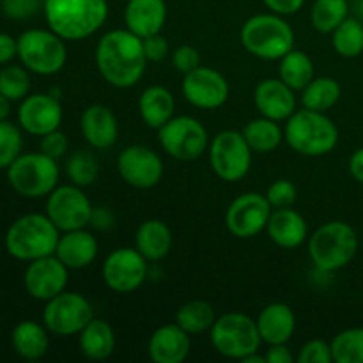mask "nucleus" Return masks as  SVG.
Wrapping results in <instances>:
<instances>
[{
	"label": "nucleus",
	"instance_id": "obj_3",
	"mask_svg": "<svg viewBox=\"0 0 363 363\" xmlns=\"http://www.w3.org/2000/svg\"><path fill=\"white\" fill-rule=\"evenodd\" d=\"M284 137L294 152L308 158L326 156L339 144V128L326 112L300 108L286 121Z\"/></svg>",
	"mask_w": 363,
	"mask_h": 363
},
{
	"label": "nucleus",
	"instance_id": "obj_6",
	"mask_svg": "<svg viewBox=\"0 0 363 363\" xmlns=\"http://www.w3.org/2000/svg\"><path fill=\"white\" fill-rule=\"evenodd\" d=\"M358 245V234L350 223L332 220L323 223L311 234L308 257L319 272H339L357 257Z\"/></svg>",
	"mask_w": 363,
	"mask_h": 363
},
{
	"label": "nucleus",
	"instance_id": "obj_11",
	"mask_svg": "<svg viewBox=\"0 0 363 363\" xmlns=\"http://www.w3.org/2000/svg\"><path fill=\"white\" fill-rule=\"evenodd\" d=\"M163 151L177 162H195L209 149V135L204 124L191 116H174L158 130Z\"/></svg>",
	"mask_w": 363,
	"mask_h": 363
},
{
	"label": "nucleus",
	"instance_id": "obj_40",
	"mask_svg": "<svg viewBox=\"0 0 363 363\" xmlns=\"http://www.w3.org/2000/svg\"><path fill=\"white\" fill-rule=\"evenodd\" d=\"M23 137L20 128L13 123L0 121V170L6 169L21 155Z\"/></svg>",
	"mask_w": 363,
	"mask_h": 363
},
{
	"label": "nucleus",
	"instance_id": "obj_23",
	"mask_svg": "<svg viewBox=\"0 0 363 363\" xmlns=\"http://www.w3.org/2000/svg\"><path fill=\"white\" fill-rule=\"evenodd\" d=\"M266 233L277 247L286 250L301 247L308 240L307 220L301 213L293 209V206L273 209L266 225Z\"/></svg>",
	"mask_w": 363,
	"mask_h": 363
},
{
	"label": "nucleus",
	"instance_id": "obj_53",
	"mask_svg": "<svg viewBox=\"0 0 363 363\" xmlns=\"http://www.w3.org/2000/svg\"><path fill=\"white\" fill-rule=\"evenodd\" d=\"M241 362H243V363H266V357H264V354H259V351H257V353L248 354V357L243 358Z\"/></svg>",
	"mask_w": 363,
	"mask_h": 363
},
{
	"label": "nucleus",
	"instance_id": "obj_48",
	"mask_svg": "<svg viewBox=\"0 0 363 363\" xmlns=\"http://www.w3.org/2000/svg\"><path fill=\"white\" fill-rule=\"evenodd\" d=\"M264 357H266V363H293L294 362V354L291 353L287 344H273V346H268Z\"/></svg>",
	"mask_w": 363,
	"mask_h": 363
},
{
	"label": "nucleus",
	"instance_id": "obj_24",
	"mask_svg": "<svg viewBox=\"0 0 363 363\" xmlns=\"http://www.w3.org/2000/svg\"><path fill=\"white\" fill-rule=\"evenodd\" d=\"M98 250V240L85 227V229L60 233L55 255L62 261V264L67 269H84L89 268L96 261Z\"/></svg>",
	"mask_w": 363,
	"mask_h": 363
},
{
	"label": "nucleus",
	"instance_id": "obj_10",
	"mask_svg": "<svg viewBox=\"0 0 363 363\" xmlns=\"http://www.w3.org/2000/svg\"><path fill=\"white\" fill-rule=\"evenodd\" d=\"M208 152L213 172L225 183H238L250 172L254 151L248 145L243 131H220L209 142Z\"/></svg>",
	"mask_w": 363,
	"mask_h": 363
},
{
	"label": "nucleus",
	"instance_id": "obj_18",
	"mask_svg": "<svg viewBox=\"0 0 363 363\" xmlns=\"http://www.w3.org/2000/svg\"><path fill=\"white\" fill-rule=\"evenodd\" d=\"M69 272L55 254L28 262L23 275V286L28 296L39 301H48L66 291Z\"/></svg>",
	"mask_w": 363,
	"mask_h": 363
},
{
	"label": "nucleus",
	"instance_id": "obj_47",
	"mask_svg": "<svg viewBox=\"0 0 363 363\" xmlns=\"http://www.w3.org/2000/svg\"><path fill=\"white\" fill-rule=\"evenodd\" d=\"M262 2L272 13L280 14V16L296 14L305 6V0H262Z\"/></svg>",
	"mask_w": 363,
	"mask_h": 363
},
{
	"label": "nucleus",
	"instance_id": "obj_46",
	"mask_svg": "<svg viewBox=\"0 0 363 363\" xmlns=\"http://www.w3.org/2000/svg\"><path fill=\"white\" fill-rule=\"evenodd\" d=\"M142 41H144V52L149 62H160V60H163L169 55V41H167V38H163L162 32L144 38Z\"/></svg>",
	"mask_w": 363,
	"mask_h": 363
},
{
	"label": "nucleus",
	"instance_id": "obj_36",
	"mask_svg": "<svg viewBox=\"0 0 363 363\" xmlns=\"http://www.w3.org/2000/svg\"><path fill=\"white\" fill-rule=\"evenodd\" d=\"M332 46L337 55L357 59L363 53V23L354 18H346L332 32Z\"/></svg>",
	"mask_w": 363,
	"mask_h": 363
},
{
	"label": "nucleus",
	"instance_id": "obj_31",
	"mask_svg": "<svg viewBox=\"0 0 363 363\" xmlns=\"http://www.w3.org/2000/svg\"><path fill=\"white\" fill-rule=\"evenodd\" d=\"M243 135L252 151L259 152V155L277 151L282 145V142L286 140L279 121L268 119V117L262 116L257 117V119L248 121L243 130Z\"/></svg>",
	"mask_w": 363,
	"mask_h": 363
},
{
	"label": "nucleus",
	"instance_id": "obj_26",
	"mask_svg": "<svg viewBox=\"0 0 363 363\" xmlns=\"http://www.w3.org/2000/svg\"><path fill=\"white\" fill-rule=\"evenodd\" d=\"M257 330L262 344H287L296 332V314L287 303H269L259 312Z\"/></svg>",
	"mask_w": 363,
	"mask_h": 363
},
{
	"label": "nucleus",
	"instance_id": "obj_54",
	"mask_svg": "<svg viewBox=\"0 0 363 363\" xmlns=\"http://www.w3.org/2000/svg\"><path fill=\"white\" fill-rule=\"evenodd\" d=\"M358 11H360V16L363 20V0H360V6H358Z\"/></svg>",
	"mask_w": 363,
	"mask_h": 363
},
{
	"label": "nucleus",
	"instance_id": "obj_42",
	"mask_svg": "<svg viewBox=\"0 0 363 363\" xmlns=\"http://www.w3.org/2000/svg\"><path fill=\"white\" fill-rule=\"evenodd\" d=\"M2 13L11 20H28L41 13L45 0H2Z\"/></svg>",
	"mask_w": 363,
	"mask_h": 363
},
{
	"label": "nucleus",
	"instance_id": "obj_5",
	"mask_svg": "<svg viewBox=\"0 0 363 363\" xmlns=\"http://www.w3.org/2000/svg\"><path fill=\"white\" fill-rule=\"evenodd\" d=\"M59 238L60 230L46 213H28L11 223L4 243L11 257L30 262L55 254Z\"/></svg>",
	"mask_w": 363,
	"mask_h": 363
},
{
	"label": "nucleus",
	"instance_id": "obj_4",
	"mask_svg": "<svg viewBox=\"0 0 363 363\" xmlns=\"http://www.w3.org/2000/svg\"><path fill=\"white\" fill-rule=\"evenodd\" d=\"M243 48L261 60H280L296 45V34L286 16L275 13L254 14L240 32Z\"/></svg>",
	"mask_w": 363,
	"mask_h": 363
},
{
	"label": "nucleus",
	"instance_id": "obj_19",
	"mask_svg": "<svg viewBox=\"0 0 363 363\" xmlns=\"http://www.w3.org/2000/svg\"><path fill=\"white\" fill-rule=\"evenodd\" d=\"M62 117V105L52 94H28L21 99L18 108L20 128L34 137H43L50 131L59 130Z\"/></svg>",
	"mask_w": 363,
	"mask_h": 363
},
{
	"label": "nucleus",
	"instance_id": "obj_43",
	"mask_svg": "<svg viewBox=\"0 0 363 363\" xmlns=\"http://www.w3.org/2000/svg\"><path fill=\"white\" fill-rule=\"evenodd\" d=\"M300 363H332V342H326L323 339H312L303 344L298 354Z\"/></svg>",
	"mask_w": 363,
	"mask_h": 363
},
{
	"label": "nucleus",
	"instance_id": "obj_22",
	"mask_svg": "<svg viewBox=\"0 0 363 363\" xmlns=\"http://www.w3.org/2000/svg\"><path fill=\"white\" fill-rule=\"evenodd\" d=\"M80 130L85 142L98 151L113 147L119 138V123L116 113L101 103H96L84 110L80 117Z\"/></svg>",
	"mask_w": 363,
	"mask_h": 363
},
{
	"label": "nucleus",
	"instance_id": "obj_14",
	"mask_svg": "<svg viewBox=\"0 0 363 363\" xmlns=\"http://www.w3.org/2000/svg\"><path fill=\"white\" fill-rule=\"evenodd\" d=\"M273 208L264 194L245 191L229 204L225 213L227 230L238 240H250L266 230Z\"/></svg>",
	"mask_w": 363,
	"mask_h": 363
},
{
	"label": "nucleus",
	"instance_id": "obj_35",
	"mask_svg": "<svg viewBox=\"0 0 363 363\" xmlns=\"http://www.w3.org/2000/svg\"><path fill=\"white\" fill-rule=\"evenodd\" d=\"M350 14L347 0H314L311 9L312 27L321 34H332Z\"/></svg>",
	"mask_w": 363,
	"mask_h": 363
},
{
	"label": "nucleus",
	"instance_id": "obj_13",
	"mask_svg": "<svg viewBox=\"0 0 363 363\" xmlns=\"http://www.w3.org/2000/svg\"><path fill=\"white\" fill-rule=\"evenodd\" d=\"M94 206L87 195L77 184H62L57 186L46 197V215L55 223L60 233L85 229L91 225Z\"/></svg>",
	"mask_w": 363,
	"mask_h": 363
},
{
	"label": "nucleus",
	"instance_id": "obj_2",
	"mask_svg": "<svg viewBox=\"0 0 363 363\" xmlns=\"http://www.w3.org/2000/svg\"><path fill=\"white\" fill-rule=\"evenodd\" d=\"M43 14L64 41H82L94 35L108 18L106 0H45Z\"/></svg>",
	"mask_w": 363,
	"mask_h": 363
},
{
	"label": "nucleus",
	"instance_id": "obj_32",
	"mask_svg": "<svg viewBox=\"0 0 363 363\" xmlns=\"http://www.w3.org/2000/svg\"><path fill=\"white\" fill-rule=\"evenodd\" d=\"M342 96V87L332 77H314V80L301 91V105L303 108L315 112H328Z\"/></svg>",
	"mask_w": 363,
	"mask_h": 363
},
{
	"label": "nucleus",
	"instance_id": "obj_29",
	"mask_svg": "<svg viewBox=\"0 0 363 363\" xmlns=\"http://www.w3.org/2000/svg\"><path fill=\"white\" fill-rule=\"evenodd\" d=\"M135 248L147 261H162L172 248V230L162 220H145L135 233Z\"/></svg>",
	"mask_w": 363,
	"mask_h": 363
},
{
	"label": "nucleus",
	"instance_id": "obj_28",
	"mask_svg": "<svg viewBox=\"0 0 363 363\" xmlns=\"http://www.w3.org/2000/svg\"><path fill=\"white\" fill-rule=\"evenodd\" d=\"M78 347L87 360L103 362L116 351V332L105 319L94 318L80 333Z\"/></svg>",
	"mask_w": 363,
	"mask_h": 363
},
{
	"label": "nucleus",
	"instance_id": "obj_49",
	"mask_svg": "<svg viewBox=\"0 0 363 363\" xmlns=\"http://www.w3.org/2000/svg\"><path fill=\"white\" fill-rule=\"evenodd\" d=\"M18 57V39L11 34L0 32V64H7Z\"/></svg>",
	"mask_w": 363,
	"mask_h": 363
},
{
	"label": "nucleus",
	"instance_id": "obj_45",
	"mask_svg": "<svg viewBox=\"0 0 363 363\" xmlns=\"http://www.w3.org/2000/svg\"><path fill=\"white\" fill-rule=\"evenodd\" d=\"M172 64L179 73L186 74L201 66V53L191 45L177 46L172 52Z\"/></svg>",
	"mask_w": 363,
	"mask_h": 363
},
{
	"label": "nucleus",
	"instance_id": "obj_33",
	"mask_svg": "<svg viewBox=\"0 0 363 363\" xmlns=\"http://www.w3.org/2000/svg\"><path fill=\"white\" fill-rule=\"evenodd\" d=\"M315 77V67L311 57L301 50L293 48L279 60V78H282L294 91H303Z\"/></svg>",
	"mask_w": 363,
	"mask_h": 363
},
{
	"label": "nucleus",
	"instance_id": "obj_38",
	"mask_svg": "<svg viewBox=\"0 0 363 363\" xmlns=\"http://www.w3.org/2000/svg\"><path fill=\"white\" fill-rule=\"evenodd\" d=\"M333 362L363 363V328H347L332 340Z\"/></svg>",
	"mask_w": 363,
	"mask_h": 363
},
{
	"label": "nucleus",
	"instance_id": "obj_44",
	"mask_svg": "<svg viewBox=\"0 0 363 363\" xmlns=\"http://www.w3.org/2000/svg\"><path fill=\"white\" fill-rule=\"evenodd\" d=\"M67 149H69V140H67L66 133L60 131V128L43 135L41 142H39V151L45 152L46 156H50L53 160H59L62 156H66Z\"/></svg>",
	"mask_w": 363,
	"mask_h": 363
},
{
	"label": "nucleus",
	"instance_id": "obj_8",
	"mask_svg": "<svg viewBox=\"0 0 363 363\" xmlns=\"http://www.w3.org/2000/svg\"><path fill=\"white\" fill-rule=\"evenodd\" d=\"M209 339L218 354L229 360H243L248 354L257 353L262 346L257 323L243 312H227L216 318L209 330Z\"/></svg>",
	"mask_w": 363,
	"mask_h": 363
},
{
	"label": "nucleus",
	"instance_id": "obj_37",
	"mask_svg": "<svg viewBox=\"0 0 363 363\" xmlns=\"http://www.w3.org/2000/svg\"><path fill=\"white\" fill-rule=\"evenodd\" d=\"M66 174L71 183L77 184V186H91L98 179V160L94 158L91 151H84V149L73 151L69 158L66 160Z\"/></svg>",
	"mask_w": 363,
	"mask_h": 363
},
{
	"label": "nucleus",
	"instance_id": "obj_21",
	"mask_svg": "<svg viewBox=\"0 0 363 363\" xmlns=\"http://www.w3.org/2000/svg\"><path fill=\"white\" fill-rule=\"evenodd\" d=\"M191 351V335L177 323L163 325L152 332L147 354L155 363H183Z\"/></svg>",
	"mask_w": 363,
	"mask_h": 363
},
{
	"label": "nucleus",
	"instance_id": "obj_7",
	"mask_svg": "<svg viewBox=\"0 0 363 363\" xmlns=\"http://www.w3.org/2000/svg\"><path fill=\"white\" fill-rule=\"evenodd\" d=\"M60 169L57 160L45 152H21L7 167V181L18 195L27 199L48 197L59 186Z\"/></svg>",
	"mask_w": 363,
	"mask_h": 363
},
{
	"label": "nucleus",
	"instance_id": "obj_34",
	"mask_svg": "<svg viewBox=\"0 0 363 363\" xmlns=\"http://www.w3.org/2000/svg\"><path fill=\"white\" fill-rule=\"evenodd\" d=\"M215 308L206 300L188 301V303L181 305L176 312V323L191 337L208 333L211 326L215 325Z\"/></svg>",
	"mask_w": 363,
	"mask_h": 363
},
{
	"label": "nucleus",
	"instance_id": "obj_30",
	"mask_svg": "<svg viewBox=\"0 0 363 363\" xmlns=\"http://www.w3.org/2000/svg\"><path fill=\"white\" fill-rule=\"evenodd\" d=\"M48 328L45 325L30 321L18 323L11 333V344L14 353L23 360H39L48 353L50 339Z\"/></svg>",
	"mask_w": 363,
	"mask_h": 363
},
{
	"label": "nucleus",
	"instance_id": "obj_20",
	"mask_svg": "<svg viewBox=\"0 0 363 363\" xmlns=\"http://www.w3.org/2000/svg\"><path fill=\"white\" fill-rule=\"evenodd\" d=\"M294 92L282 78H264L254 89V105L262 117L282 123L296 112Z\"/></svg>",
	"mask_w": 363,
	"mask_h": 363
},
{
	"label": "nucleus",
	"instance_id": "obj_50",
	"mask_svg": "<svg viewBox=\"0 0 363 363\" xmlns=\"http://www.w3.org/2000/svg\"><path fill=\"white\" fill-rule=\"evenodd\" d=\"M91 225L94 227V229H99V230L108 229V227L113 225V216H112V213H110L108 209H105V208L94 209V211H92Z\"/></svg>",
	"mask_w": 363,
	"mask_h": 363
},
{
	"label": "nucleus",
	"instance_id": "obj_27",
	"mask_svg": "<svg viewBox=\"0 0 363 363\" xmlns=\"http://www.w3.org/2000/svg\"><path fill=\"white\" fill-rule=\"evenodd\" d=\"M176 112L174 94L163 85H151L138 98V113L144 124L151 130L158 131L165 123H169Z\"/></svg>",
	"mask_w": 363,
	"mask_h": 363
},
{
	"label": "nucleus",
	"instance_id": "obj_17",
	"mask_svg": "<svg viewBox=\"0 0 363 363\" xmlns=\"http://www.w3.org/2000/svg\"><path fill=\"white\" fill-rule=\"evenodd\" d=\"M181 91L191 106L201 110L220 108L225 105L230 96L227 78L218 69L208 66H199L184 74Z\"/></svg>",
	"mask_w": 363,
	"mask_h": 363
},
{
	"label": "nucleus",
	"instance_id": "obj_39",
	"mask_svg": "<svg viewBox=\"0 0 363 363\" xmlns=\"http://www.w3.org/2000/svg\"><path fill=\"white\" fill-rule=\"evenodd\" d=\"M30 92V74L27 67L6 66L0 69V94L9 98L11 101H21Z\"/></svg>",
	"mask_w": 363,
	"mask_h": 363
},
{
	"label": "nucleus",
	"instance_id": "obj_25",
	"mask_svg": "<svg viewBox=\"0 0 363 363\" xmlns=\"http://www.w3.org/2000/svg\"><path fill=\"white\" fill-rule=\"evenodd\" d=\"M169 9L165 0H128L124 9V23L128 30L138 38L160 34L167 23Z\"/></svg>",
	"mask_w": 363,
	"mask_h": 363
},
{
	"label": "nucleus",
	"instance_id": "obj_9",
	"mask_svg": "<svg viewBox=\"0 0 363 363\" xmlns=\"http://www.w3.org/2000/svg\"><path fill=\"white\" fill-rule=\"evenodd\" d=\"M18 57L32 73L52 77L66 66V41L52 28H28L18 38Z\"/></svg>",
	"mask_w": 363,
	"mask_h": 363
},
{
	"label": "nucleus",
	"instance_id": "obj_51",
	"mask_svg": "<svg viewBox=\"0 0 363 363\" xmlns=\"http://www.w3.org/2000/svg\"><path fill=\"white\" fill-rule=\"evenodd\" d=\"M350 174L354 181L363 184V147L357 149L350 158Z\"/></svg>",
	"mask_w": 363,
	"mask_h": 363
},
{
	"label": "nucleus",
	"instance_id": "obj_15",
	"mask_svg": "<svg viewBox=\"0 0 363 363\" xmlns=\"http://www.w3.org/2000/svg\"><path fill=\"white\" fill-rule=\"evenodd\" d=\"M147 262L135 247L116 248L103 262V282L113 293H135L147 279Z\"/></svg>",
	"mask_w": 363,
	"mask_h": 363
},
{
	"label": "nucleus",
	"instance_id": "obj_41",
	"mask_svg": "<svg viewBox=\"0 0 363 363\" xmlns=\"http://www.w3.org/2000/svg\"><path fill=\"white\" fill-rule=\"evenodd\" d=\"M264 195L273 209L291 208L298 201V188L293 181L277 179L269 184L268 191Z\"/></svg>",
	"mask_w": 363,
	"mask_h": 363
},
{
	"label": "nucleus",
	"instance_id": "obj_52",
	"mask_svg": "<svg viewBox=\"0 0 363 363\" xmlns=\"http://www.w3.org/2000/svg\"><path fill=\"white\" fill-rule=\"evenodd\" d=\"M11 99L6 98L4 94H0V121H7L11 113Z\"/></svg>",
	"mask_w": 363,
	"mask_h": 363
},
{
	"label": "nucleus",
	"instance_id": "obj_16",
	"mask_svg": "<svg viewBox=\"0 0 363 363\" xmlns=\"http://www.w3.org/2000/svg\"><path fill=\"white\" fill-rule=\"evenodd\" d=\"M163 170L160 155L147 145H128L117 156V172L121 179L137 190L155 188L162 181Z\"/></svg>",
	"mask_w": 363,
	"mask_h": 363
},
{
	"label": "nucleus",
	"instance_id": "obj_12",
	"mask_svg": "<svg viewBox=\"0 0 363 363\" xmlns=\"http://www.w3.org/2000/svg\"><path fill=\"white\" fill-rule=\"evenodd\" d=\"M94 318L91 301L74 291H62L43 308V325L57 337L78 335Z\"/></svg>",
	"mask_w": 363,
	"mask_h": 363
},
{
	"label": "nucleus",
	"instance_id": "obj_1",
	"mask_svg": "<svg viewBox=\"0 0 363 363\" xmlns=\"http://www.w3.org/2000/svg\"><path fill=\"white\" fill-rule=\"evenodd\" d=\"M94 59L103 80L116 89L137 85L149 62L142 38L128 28H113L103 34L96 46Z\"/></svg>",
	"mask_w": 363,
	"mask_h": 363
}]
</instances>
